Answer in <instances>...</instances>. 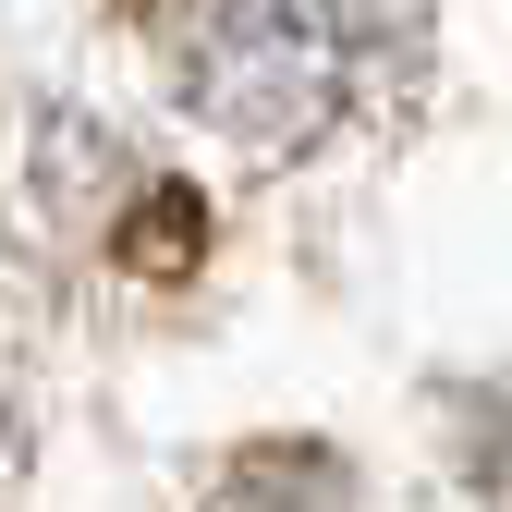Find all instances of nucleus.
I'll use <instances>...</instances> for the list:
<instances>
[{"label":"nucleus","instance_id":"nucleus-2","mask_svg":"<svg viewBox=\"0 0 512 512\" xmlns=\"http://www.w3.org/2000/svg\"><path fill=\"white\" fill-rule=\"evenodd\" d=\"M0 439H13V391H0Z\"/></svg>","mask_w":512,"mask_h":512},{"label":"nucleus","instance_id":"nucleus-1","mask_svg":"<svg viewBox=\"0 0 512 512\" xmlns=\"http://www.w3.org/2000/svg\"><path fill=\"white\" fill-rule=\"evenodd\" d=\"M147 25L183 110L244 159H293L342 110V61H354L342 0H147Z\"/></svg>","mask_w":512,"mask_h":512}]
</instances>
